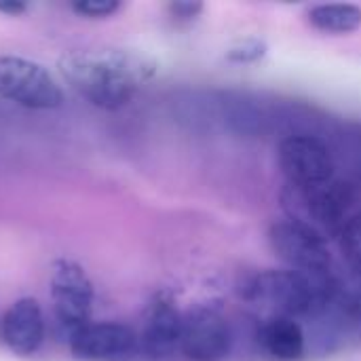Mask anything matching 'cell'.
<instances>
[{"label": "cell", "mask_w": 361, "mask_h": 361, "mask_svg": "<svg viewBox=\"0 0 361 361\" xmlns=\"http://www.w3.org/2000/svg\"><path fill=\"white\" fill-rule=\"evenodd\" d=\"M44 338V319L34 298L17 300L2 317V341L15 355H32Z\"/></svg>", "instance_id": "obj_9"}, {"label": "cell", "mask_w": 361, "mask_h": 361, "mask_svg": "<svg viewBox=\"0 0 361 361\" xmlns=\"http://www.w3.org/2000/svg\"><path fill=\"white\" fill-rule=\"evenodd\" d=\"M51 300L55 317L68 338L91 324L93 283L85 269L72 260H55L51 267Z\"/></svg>", "instance_id": "obj_3"}, {"label": "cell", "mask_w": 361, "mask_h": 361, "mask_svg": "<svg viewBox=\"0 0 361 361\" xmlns=\"http://www.w3.org/2000/svg\"><path fill=\"white\" fill-rule=\"evenodd\" d=\"M68 341L72 353L85 361H127L137 347L135 332L125 324L112 322H91Z\"/></svg>", "instance_id": "obj_8"}, {"label": "cell", "mask_w": 361, "mask_h": 361, "mask_svg": "<svg viewBox=\"0 0 361 361\" xmlns=\"http://www.w3.org/2000/svg\"><path fill=\"white\" fill-rule=\"evenodd\" d=\"M343 252L361 273V214L347 220L343 226Z\"/></svg>", "instance_id": "obj_13"}, {"label": "cell", "mask_w": 361, "mask_h": 361, "mask_svg": "<svg viewBox=\"0 0 361 361\" xmlns=\"http://www.w3.org/2000/svg\"><path fill=\"white\" fill-rule=\"evenodd\" d=\"M279 167L294 188L326 186L334 176L330 148L311 135H292L279 144Z\"/></svg>", "instance_id": "obj_5"}, {"label": "cell", "mask_w": 361, "mask_h": 361, "mask_svg": "<svg viewBox=\"0 0 361 361\" xmlns=\"http://www.w3.org/2000/svg\"><path fill=\"white\" fill-rule=\"evenodd\" d=\"M313 27L328 34H351L361 27V6L357 4H317L309 8Z\"/></svg>", "instance_id": "obj_12"}, {"label": "cell", "mask_w": 361, "mask_h": 361, "mask_svg": "<svg viewBox=\"0 0 361 361\" xmlns=\"http://www.w3.org/2000/svg\"><path fill=\"white\" fill-rule=\"evenodd\" d=\"M169 11L178 19H195L203 11V4L201 2H171Z\"/></svg>", "instance_id": "obj_16"}, {"label": "cell", "mask_w": 361, "mask_h": 361, "mask_svg": "<svg viewBox=\"0 0 361 361\" xmlns=\"http://www.w3.org/2000/svg\"><path fill=\"white\" fill-rule=\"evenodd\" d=\"M0 95L30 110H53L63 102V93L53 74L25 57H0Z\"/></svg>", "instance_id": "obj_2"}, {"label": "cell", "mask_w": 361, "mask_h": 361, "mask_svg": "<svg viewBox=\"0 0 361 361\" xmlns=\"http://www.w3.org/2000/svg\"><path fill=\"white\" fill-rule=\"evenodd\" d=\"M269 241L277 258L292 271L302 275H324L330 267V250L319 231L298 222H275L269 231Z\"/></svg>", "instance_id": "obj_4"}, {"label": "cell", "mask_w": 361, "mask_h": 361, "mask_svg": "<svg viewBox=\"0 0 361 361\" xmlns=\"http://www.w3.org/2000/svg\"><path fill=\"white\" fill-rule=\"evenodd\" d=\"M267 55V42L258 38H247L237 42L226 51V59L233 63H254Z\"/></svg>", "instance_id": "obj_14"}, {"label": "cell", "mask_w": 361, "mask_h": 361, "mask_svg": "<svg viewBox=\"0 0 361 361\" xmlns=\"http://www.w3.org/2000/svg\"><path fill=\"white\" fill-rule=\"evenodd\" d=\"M25 8H27V4H23V2H0V13H6L11 17L25 13Z\"/></svg>", "instance_id": "obj_17"}, {"label": "cell", "mask_w": 361, "mask_h": 361, "mask_svg": "<svg viewBox=\"0 0 361 361\" xmlns=\"http://www.w3.org/2000/svg\"><path fill=\"white\" fill-rule=\"evenodd\" d=\"M231 341L228 322L212 307H197L182 317L180 351L190 361L224 360Z\"/></svg>", "instance_id": "obj_6"}, {"label": "cell", "mask_w": 361, "mask_h": 361, "mask_svg": "<svg viewBox=\"0 0 361 361\" xmlns=\"http://www.w3.org/2000/svg\"><path fill=\"white\" fill-rule=\"evenodd\" d=\"M252 296L283 315H302L315 302V288L298 271H264L254 279Z\"/></svg>", "instance_id": "obj_7"}, {"label": "cell", "mask_w": 361, "mask_h": 361, "mask_svg": "<svg viewBox=\"0 0 361 361\" xmlns=\"http://www.w3.org/2000/svg\"><path fill=\"white\" fill-rule=\"evenodd\" d=\"M152 70L148 59L118 49L74 51L59 59L63 80L102 110H118L129 104Z\"/></svg>", "instance_id": "obj_1"}, {"label": "cell", "mask_w": 361, "mask_h": 361, "mask_svg": "<svg viewBox=\"0 0 361 361\" xmlns=\"http://www.w3.org/2000/svg\"><path fill=\"white\" fill-rule=\"evenodd\" d=\"M262 349L277 361H298L305 355V332L290 317H275L267 322L258 334Z\"/></svg>", "instance_id": "obj_11"}, {"label": "cell", "mask_w": 361, "mask_h": 361, "mask_svg": "<svg viewBox=\"0 0 361 361\" xmlns=\"http://www.w3.org/2000/svg\"><path fill=\"white\" fill-rule=\"evenodd\" d=\"M74 13L91 17V19H99V17H110L121 8V2L116 0H78L72 4Z\"/></svg>", "instance_id": "obj_15"}, {"label": "cell", "mask_w": 361, "mask_h": 361, "mask_svg": "<svg viewBox=\"0 0 361 361\" xmlns=\"http://www.w3.org/2000/svg\"><path fill=\"white\" fill-rule=\"evenodd\" d=\"M182 313L176 309V305L159 296L148 311L146 324H144V351L152 360H165L176 349H180V336H182Z\"/></svg>", "instance_id": "obj_10"}]
</instances>
